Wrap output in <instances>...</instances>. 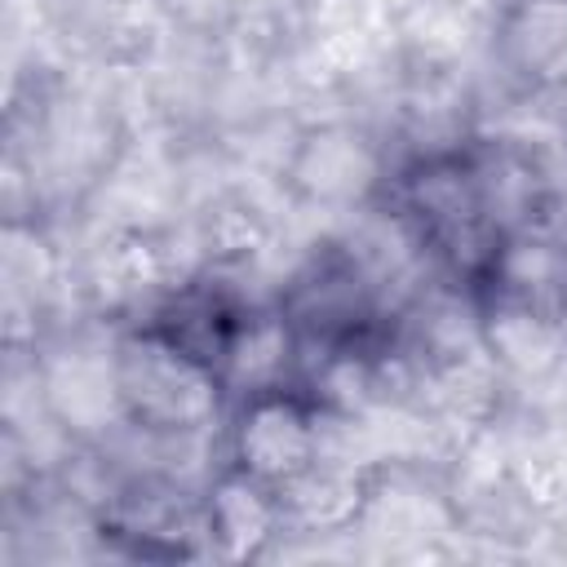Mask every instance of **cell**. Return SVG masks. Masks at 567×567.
Returning a JSON list of instances; mask_svg holds the SVG:
<instances>
[{"label": "cell", "instance_id": "7a4b0ae2", "mask_svg": "<svg viewBox=\"0 0 567 567\" xmlns=\"http://www.w3.org/2000/svg\"><path fill=\"white\" fill-rule=\"evenodd\" d=\"M279 328L292 363L306 377H328L385 359L399 337V315L350 252L323 248L284 288Z\"/></svg>", "mask_w": 567, "mask_h": 567}, {"label": "cell", "instance_id": "6da1fadb", "mask_svg": "<svg viewBox=\"0 0 567 567\" xmlns=\"http://www.w3.org/2000/svg\"><path fill=\"white\" fill-rule=\"evenodd\" d=\"M390 217L425 266L478 310H545L567 292L558 190L536 151L470 137L390 177Z\"/></svg>", "mask_w": 567, "mask_h": 567}, {"label": "cell", "instance_id": "3957f363", "mask_svg": "<svg viewBox=\"0 0 567 567\" xmlns=\"http://www.w3.org/2000/svg\"><path fill=\"white\" fill-rule=\"evenodd\" d=\"M248 332H252V310L230 288L190 284L151 315V323L142 328V341L177 359L190 377L217 390L235 372V359Z\"/></svg>", "mask_w": 567, "mask_h": 567}]
</instances>
